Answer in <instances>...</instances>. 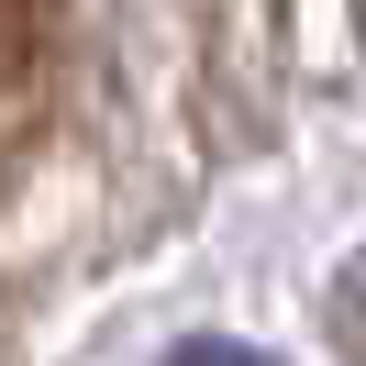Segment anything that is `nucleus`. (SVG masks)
I'll list each match as a JSON object with an SVG mask.
<instances>
[{
	"label": "nucleus",
	"mask_w": 366,
	"mask_h": 366,
	"mask_svg": "<svg viewBox=\"0 0 366 366\" xmlns=\"http://www.w3.org/2000/svg\"><path fill=\"white\" fill-rule=\"evenodd\" d=\"M167 366H277V355H255V344H222V333H189Z\"/></svg>",
	"instance_id": "nucleus-1"
}]
</instances>
